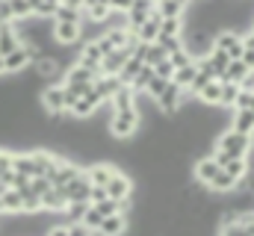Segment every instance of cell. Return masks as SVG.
Returning <instances> with one entry per match:
<instances>
[{
  "instance_id": "6da1fadb",
  "label": "cell",
  "mask_w": 254,
  "mask_h": 236,
  "mask_svg": "<svg viewBox=\"0 0 254 236\" xmlns=\"http://www.w3.org/2000/svg\"><path fill=\"white\" fill-rule=\"evenodd\" d=\"M139 124H142V118H139V110H136V107H133V110H116V113L110 116V133H113V139L125 142L130 136H136Z\"/></svg>"
},
{
  "instance_id": "7a4b0ae2",
  "label": "cell",
  "mask_w": 254,
  "mask_h": 236,
  "mask_svg": "<svg viewBox=\"0 0 254 236\" xmlns=\"http://www.w3.org/2000/svg\"><path fill=\"white\" fill-rule=\"evenodd\" d=\"M216 148L225 151L231 160H237V157L249 160V154H252V136H243L237 130H225V133L216 136Z\"/></svg>"
},
{
  "instance_id": "3957f363",
  "label": "cell",
  "mask_w": 254,
  "mask_h": 236,
  "mask_svg": "<svg viewBox=\"0 0 254 236\" xmlns=\"http://www.w3.org/2000/svg\"><path fill=\"white\" fill-rule=\"evenodd\" d=\"M80 172H83V169H80L74 160H65V157H57V154H54V160H51V166H48L45 177H48V183H51V186L63 189L65 183H68V180H74Z\"/></svg>"
},
{
  "instance_id": "277c9868",
  "label": "cell",
  "mask_w": 254,
  "mask_h": 236,
  "mask_svg": "<svg viewBox=\"0 0 254 236\" xmlns=\"http://www.w3.org/2000/svg\"><path fill=\"white\" fill-rule=\"evenodd\" d=\"M213 48H219V51H225L228 59H243V33L240 30H219L216 36H213Z\"/></svg>"
},
{
  "instance_id": "5b68a950",
  "label": "cell",
  "mask_w": 254,
  "mask_h": 236,
  "mask_svg": "<svg viewBox=\"0 0 254 236\" xmlns=\"http://www.w3.org/2000/svg\"><path fill=\"white\" fill-rule=\"evenodd\" d=\"M154 104H157V110H160L163 116H175V113H178V110H181V107L187 104V92H184L181 86H175V83L169 80V86L163 89V95H160V98H157Z\"/></svg>"
},
{
  "instance_id": "8992f818",
  "label": "cell",
  "mask_w": 254,
  "mask_h": 236,
  "mask_svg": "<svg viewBox=\"0 0 254 236\" xmlns=\"http://www.w3.org/2000/svg\"><path fill=\"white\" fill-rule=\"evenodd\" d=\"M36 57H39V51H36V48L21 45L18 51H12L9 57H3V62H6V74H24Z\"/></svg>"
},
{
  "instance_id": "52a82bcc",
  "label": "cell",
  "mask_w": 254,
  "mask_h": 236,
  "mask_svg": "<svg viewBox=\"0 0 254 236\" xmlns=\"http://www.w3.org/2000/svg\"><path fill=\"white\" fill-rule=\"evenodd\" d=\"M51 39L63 48H74V45H83L80 42V24H68V21H54L51 27Z\"/></svg>"
},
{
  "instance_id": "ba28073f",
  "label": "cell",
  "mask_w": 254,
  "mask_h": 236,
  "mask_svg": "<svg viewBox=\"0 0 254 236\" xmlns=\"http://www.w3.org/2000/svg\"><path fill=\"white\" fill-rule=\"evenodd\" d=\"M42 110L48 116H63L65 113V92L60 83L45 86V92H42Z\"/></svg>"
},
{
  "instance_id": "9c48e42d",
  "label": "cell",
  "mask_w": 254,
  "mask_h": 236,
  "mask_svg": "<svg viewBox=\"0 0 254 236\" xmlns=\"http://www.w3.org/2000/svg\"><path fill=\"white\" fill-rule=\"evenodd\" d=\"M104 189H107V198H113V201H119V204H127V201L133 198V180L127 175H122V172H116L113 180H110Z\"/></svg>"
},
{
  "instance_id": "30bf717a",
  "label": "cell",
  "mask_w": 254,
  "mask_h": 236,
  "mask_svg": "<svg viewBox=\"0 0 254 236\" xmlns=\"http://www.w3.org/2000/svg\"><path fill=\"white\" fill-rule=\"evenodd\" d=\"M92 83H95V74H92V71H86V68H80V65H68V68H65L63 86L77 89V92L83 95L86 89H92Z\"/></svg>"
},
{
  "instance_id": "8fae6325",
  "label": "cell",
  "mask_w": 254,
  "mask_h": 236,
  "mask_svg": "<svg viewBox=\"0 0 254 236\" xmlns=\"http://www.w3.org/2000/svg\"><path fill=\"white\" fill-rule=\"evenodd\" d=\"M63 192H65V198L68 201H83V204H89V192H92V183L86 180V175L80 172V175L74 177V180H68L63 186Z\"/></svg>"
},
{
  "instance_id": "7c38bea8",
  "label": "cell",
  "mask_w": 254,
  "mask_h": 236,
  "mask_svg": "<svg viewBox=\"0 0 254 236\" xmlns=\"http://www.w3.org/2000/svg\"><path fill=\"white\" fill-rule=\"evenodd\" d=\"M95 236H127V213L101 219V228L95 231Z\"/></svg>"
},
{
  "instance_id": "4fadbf2b",
  "label": "cell",
  "mask_w": 254,
  "mask_h": 236,
  "mask_svg": "<svg viewBox=\"0 0 254 236\" xmlns=\"http://www.w3.org/2000/svg\"><path fill=\"white\" fill-rule=\"evenodd\" d=\"M83 175H86V180H89L92 186H107V183L113 180V175H116V166L101 160V163H92Z\"/></svg>"
},
{
  "instance_id": "5bb4252c",
  "label": "cell",
  "mask_w": 254,
  "mask_h": 236,
  "mask_svg": "<svg viewBox=\"0 0 254 236\" xmlns=\"http://www.w3.org/2000/svg\"><path fill=\"white\" fill-rule=\"evenodd\" d=\"M39 201H42V210L45 213H63L65 210V204H68V198H65V192L63 189H57V186H51L45 195H39Z\"/></svg>"
},
{
  "instance_id": "9a60e30c",
  "label": "cell",
  "mask_w": 254,
  "mask_h": 236,
  "mask_svg": "<svg viewBox=\"0 0 254 236\" xmlns=\"http://www.w3.org/2000/svg\"><path fill=\"white\" fill-rule=\"evenodd\" d=\"M249 74H252V71L246 68V62H243V59H231V62H228V68H225V74H222L219 80H222V83H234V86H243V83L249 80Z\"/></svg>"
},
{
  "instance_id": "2e32d148",
  "label": "cell",
  "mask_w": 254,
  "mask_h": 236,
  "mask_svg": "<svg viewBox=\"0 0 254 236\" xmlns=\"http://www.w3.org/2000/svg\"><path fill=\"white\" fill-rule=\"evenodd\" d=\"M160 21H163V18H160L157 12H151V15H148V21L136 30V39H139L142 45H154V42H157V36H160Z\"/></svg>"
},
{
  "instance_id": "e0dca14e",
  "label": "cell",
  "mask_w": 254,
  "mask_h": 236,
  "mask_svg": "<svg viewBox=\"0 0 254 236\" xmlns=\"http://www.w3.org/2000/svg\"><path fill=\"white\" fill-rule=\"evenodd\" d=\"M195 101L204 104V107H222V80H210V83L195 95Z\"/></svg>"
},
{
  "instance_id": "ac0fdd59",
  "label": "cell",
  "mask_w": 254,
  "mask_h": 236,
  "mask_svg": "<svg viewBox=\"0 0 254 236\" xmlns=\"http://www.w3.org/2000/svg\"><path fill=\"white\" fill-rule=\"evenodd\" d=\"M21 48V39H18V30L15 24H3L0 27V57H9L12 51Z\"/></svg>"
},
{
  "instance_id": "d6986e66",
  "label": "cell",
  "mask_w": 254,
  "mask_h": 236,
  "mask_svg": "<svg viewBox=\"0 0 254 236\" xmlns=\"http://www.w3.org/2000/svg\"><path fill=\"white\" fill-rule=\"evenodd\" d=\"M107 104H110L113 113H116V110H133V107H136V92H133L130 86H119L116 95H113Z\"/></svg>"
},
{
  "instance_id": "ffe728a7",
  "label": "cell",
  "mask_w": 254,
  "mask_h": 236,
  "mask_svg": "<svg viewBox=\"0 0 254 236\" xmlns=\"http://www.w3.org/2000/svg\"><path fill=\"white\" fill-rule=\"evenodd\" d=\"M192 175H195V180H198L201 186H207L213 177L219 175V166H216L210 157H201V160H195V169H192Z\"/></svg>"
},
{
  "instance_id": "44dd1931",
  "label": "cell",
  "mask_w": 254,
  "mask_h": 236,
  "mask_svg": "<svg viewBox=\"0 0 254 236\" xmlns=\"http://www.w3.org/2000/svg\"><path fill=\"white\" fill-rule=\"evenodd\" d=\"M243 136H254V110H234V127Z\"/></svg>"
},
{
  "instance_id": "7402d4cb",
  "label": "cell",
  "mask_w": 254,
  "mask_h": 236,
  "mask_svg": "<svg viewBox=\"0 0 254 236\" xmlns=\"http://www.w3.org/2000/svg\"><path fill=\"white\" fill-rule=\"evenodd\" d=\"M249 169H252V163H249V160H243V157H237V160H228V163L222 166V172H225L228 177H234L237 183H240V180H246Z\"/></svg>"
},
{
  "instance_id": "603a6c76",
  "label": "cell",
  "mask_w": 254,
  "mask_h": 236,
  "mask_svg": "<svg viewBox=\"0 0 254 236\" xmlns=\"http://www.w3.org/2000/svg\"><path fill=\"white\" fill-rule=\"evenodd\" d=\"M181 33H184V18H163L160 21V36L163 39H181Z\"/></svg>"
},
{
  "instance_id": "cb8c5ba5",
  "label": "cell",
  "mask_w": 254,
  "mask_h": 236,
  "mask_svg": "<svg viewBox=\"0 0 254 236\" xmlns=\"http://www.w3.org/2000/svg\"><path fill=\"white\" fill-rule=\"evenodd\" d=\"M51 21H68V24H83V9H77V6H63V3H60Z\"/></svg>"
},
{
  "instance_id": "d4e9b609",
  "label": "cell",
  "mask_w": 254,
  "mask_h": 236,
  "mask_svg": "<svg viewBox=\"0 0 254 236\" xmlns=\"http://www.w3.org/2000/svg\"><path fill=\"white\" fill-rule=\"evenodd\" d=\"M154 12L160 18H184V6L175 3V0H157L154 3Z\"/></svg>"
},
{
  "instance_id": "484cf974",
  "label": "cell",
  "mask_w": 254,
  "mask_h": 236,
  "mask_svg": "<svg viewBox=\"0 0 254 236\" xmlns=\"http://www.w3.org/2000/svg\"><path fill=\"white\" fill-rule=\"evenodd\" d=\"M195 74H198L195 62H192V65H184V68H178V71L172 74V83H175V86H181V89L187 92V89H190V83L195 80Z\"/></svg>"
},
{
  "instance_id": "4316f807",
  "label": "cell",
  "mask_w": 254,
  "mask_h": 236,
  "mask_svg": "<svg viewBox=\"0 0 254 236\" xmlns=\"http://www.w3.org/2000/svg\"><path fill=\"white\" fill-rule=\"evenodd\" d=\"M207 62L213 65V71H216V80H219V77L225 74V68H228V62H231V59H228V54H225V51H219V48H210Z\"/></svg>"
},
{
  "instance_id": "83f0119b",
  "label": "cell",
  "mask_w": 254,
  "mask_h": 236,
  "mask_svg": "<svg viewBox=\"0 0 254 236\" xmlns=\"http://www.w3.org/2000/svg\"><path fill=\"white\" fill-rule=\"evenodd\" d=\"M86 210H89V204H83V201H68V204H65V210H63V216L68 219L65 225H71V222H80Z\"/></svg>"
},
{
  "instance_id": "f1b7e54d",
  "label": "cell",
  "mask_w": 254,
  "mask_h": 236,
  "mask_svg": "<svg viewBox=\"0 0 254 236\" xmlns=\"http://www.w3.org/2000/svg\"><path fill=\"white\" fill-rule=\"evenodd\" d=\"M9 9H12V24L15 21H24V18H33L30 0H9Z\"/></svg>"
},
{
  "instance_id": "f546056e",
  "label": "cell",
  "mask_w": 254,
  "mask_h": 236,
  "mask_svg": "<svg viewBox=\"0 0 254 236\" xmlns=\"http://www.w3.org/2000/svg\"><path fill=\"white\" fill-rule=\"evenodd\" d=\"M92 207L101 213V219L116 216V213H125V204H119V201H113V198H107V201H101V204H92Z\"/></svg>"
},
{
  "instance_id": "4dcf8cb0",
  "label": "cell",
  "mask_w": 254,
  "mask_h": 236,
  "mask_svg": "<svg viewBox=\"0 0 254 236\" xmlns=\"http://www.w3.org/2000/svg\"><path fill=\"white\" fill-rule=\"evenodd\" d=\"M234 110H254V89L240 86V95L234 98Z\"/></svg>"
},
{
  "instance_id": "1f68e13d",
  "label": "cell",
  "mask_w": 254,
  "mask_h": 236,
  "mask_svg": "<svg viewBox=\"0 0 254 236\" xmlns=\"http://www.w3.org/2000/svg\"><path fill=\"white\" fill-rule=\"evenodd\" d=\"M80 225H83L86 231H92V234H95V231L101 228V213H98V210H95V207L89 204V210L83 213V219H80Z\"/></svg>"
},
{
  "instance_id": "d6a6232c",
  "label": "cell",
  "mask_w": 254,
  "mask_h": 236,
  "mask_svg": "<svg viewBox=\"0 0 254 236\" xmlns=\"http://www.w3.org/2000/svg\"><path fill=\"white\" fill-rule=\"evenodd\" d=\"M166 59L172 62V68H175V71H178V68H184V65H192V62H195V59H192L184 48H181V51H175V54H169Z\"/></svg>"
},
{
  "instance_id": "836d02e7",
  "label": "cell",
  "mask_w": 254,
  "mask_h": 236,
  "mask_svg": "<svg viewBox=\"0 0 254 236\" xmlns=\"http://www.w3.org/2000/svg\"><path fill=\"white\" fill-rule=\"evenodd\" d=\"M240 95V86L234 83H222V107H234V98Z\"/></svg>"
},
{
  "instance_id": "e575fe53",
  "label": "cell",
  "mask_w": 254,
  "mask_h": 236,
  "mask_svg": "<svg viewBox=\"0 0 254 236\" xmlns=\"http://www.w3.org/2000/svg\"><path fill=\"white\" fill-rule=\"evenodd\" d=\"M172 74H175V68H172V62H169V59H163V62H157V65H154V77L172 80Z\"/></svg>"
},
{
  "instance_id": "d590c367",
  "label": "cell",
  "mask_w": 254,
  "mask_h": 236,
  "mask_svg": "<svg viewBox=\"0 0 254 236\" xmlns=\"http://www.w3.org/2000/svg\"><path fill=\"white\" fill-rule=\"evenodd\" d=\"M107 6H110V12H116V15H127V9L133 6V0H107Z\"/></svg>"
},
{
  "instance_id": "8d00e7d4",
  "label": "cell",
  "mask_w": 254,
  "mask_h": 236,
  "mask_svg": "<svg viewBox=\"0 0 254 236\" xmlns=\"http://www.w3.org/2000/svg\"><path fill=\"white\" fill-rule=\"evenodd\" d=\"M30 189H33L36 195H45V192L51 189V183H48V177H33V180H30Z\"/></svg>"
},
{
  "instance_id": "74e56055",
  "label": "cell",
  "mask_w": 254,
  "mask_h": 236,
  "mask_svg": "<svg viewBox=\"0 0 254 236\" xmlns=\"http://www.w3.org/2000/svg\"><path fill=\"white\" fill-rule=\"evenodd\" d=\"M101 201H107V189H104V186H92V192H89V204H101Z\"/></svg>"
},
{
  "instance_id": "f35d334b",
  "label": "cell",
  "mask_w": 254,
  "mask_h": 236,
  "mask_svg": "<svg viewBox=\"0 0 254 236\" xmlns=\"http://www.w3.org/2000/svg\"><path fill=\"white\" fill-rule=\"evenodd\" d=\"M3 24H12V9H9V0H0V27Z\"/></svg>"
},
{
  "instance_id": "ab89813d",
  "label": "cell",
  "mask_w": 254,
  "mask_h": 236,
  "mask_svg": "<svg viewBox=\"0 0 254 236\" xmlns=\"http://www.w3.org/2000/svg\"><path fill=\"white\" fill-rule=\"evenodd\" d=\"M68 236H95V234H92V231H86L80 222H71V225H68Z\"/></svg>"
},
{
  "instance_id": "60d3db41",
  "label": "cell",
  "mask_w": 254,
  "mask_h": 236,
  "mask_svg": "<svg viewBox=\"0 0 254 236\" xmlns=\"http://www.w3.org/2000/svg\"><path fill=\"white\" fill-rule=\"evenodd\" d=\"M243 62H246L249 71H254V51H243Z\"/></svg>"
},
{
  "instance_id": "b9f144b4",
  "label": "cell",
  "mask_w": 254,
  "mask_h": 236,
  "mask_svg": "<svg viewBox=\"0 0 254 236\" xmlns=\"http://www.w3.org/2000/svg\"><path fill=\"white\" fill-rule=\"evenodd\" d=\"M243 48H246V51H254V30L243 36Z\"/></svg>"
},
{
  "instance_id": "7bdbcfd3",
  "label": "cell",
  "mask_w": 254,
  "mask_h": 236,
  "mask_svg": "<svg viewBox=\"0 0 254 236\" xmlns=\"http://www.w3.org/2000/svg\"><path fill=\"white\" fill-rule=\"evenodd\" d=\"M60 3H63V6H77V9L83 6V0H60Z\"/></svg>"
},
{
  "instance_id": "ee69618b",
  "label": "cell",
  "mask_w": 254,
  "mask_h": 236,
  "mask_svg": "<svg viewBox=\"0 0 254 236\" xmlns=\"http://www.w3.org/2000/svg\"><path fill=\"white\" fill-rule=\"evenodd\" d=\"M6 74V62H3V57H0V77Z\"/></svg>"
},
{
  "instance_id": "f6af8a7d",
  "label": "cell",
  "mask_w": 254,
  "mask_h": 236,
  "mask_svg": "<svg viewBox=\"0 0 254 236\" xmlns=\"http://www.w3.org/2000/svg\"><path fill=\"white\" fill-rule=\"evenodd\" d=\"M175 3H181V6H184V9H187V6H190L192 0H175Z\"/></svg>"
}]
</instances>
